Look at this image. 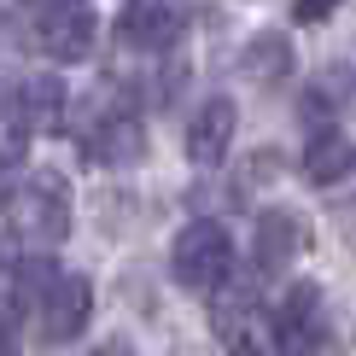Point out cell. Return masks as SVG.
I'll return each mask as SVG.
<instances>
[{
  "label": "cell",
  "mask_w": 356,
  "mask_h": 356,
  "mask_svg": "<svg viewBox=\"0 0 356 356\" xmlns=\"http://www.w3.org/2000/svg\"><path fill=\"white\" fill-rule=\"evenodd\" d=\"M286 70H292V41H286V35H251V41H245V76L280 82Z\"/></svg>",
  "instance_id": "4fadbf2b"
},
{
  "label": "cell",
  "mask_w": 356,
  "mask_h": 356,
  "mask_svg": "<svg viewBox=\"0 0 356 356\" xmlns=\"http://www.w3.org/2000/svg\"><path fill=\"white\" fill-rule=\"evenodd\" d=\"M298 356H345V350H339V345H321V339H316V345H309V350H298Z\"/></svg>",
  "instance_id": "9a60e30c"
},
{
  "label": "cell",
  "mask_w": 356,
  "mask_h": 356,
  "mask_svg": "<svg viewBox=\"0 0 356 356\" xmlns=\"http://www.w3.org/2000/svg\"><path fill=\"white\" fill-rule=\"evenodd\" d=\"M94 35H99V18L88 0H47L35 18V41L47 47L58 65H82L94 53Z\"/></svg>",
  "instance_id": "3957f363"
},
{
  "label": "cell",
  "mask_w": 356,
  "mask_h": 356,
  "mask_svg": "<svg viewBox=\"0 0 356 356\" xmlns=\"http://www.w3.org/2000/svg\"><path fill=\"white\" fill-rule=\"evenodd\" d=\"M251 309H257V280L251 275H222V286L211 292V327L228 339V333H240L245 321H251Z\"/></svg>",
  "instance_id": "30bf717a"
},
{
  "label": "cell",
  "mask_w": 356,
  "mask_h": 356,
  "mask_svg": "<svg viewBox=\"0 0 356 356\" xmlns=\"http://www.w3.org/2000/svg\"><path fill=\"white\" fill-rule=\"evenodd\" d=\"M269 327H275V345H280V350H292V356L309 350V345L321 339V292L309 286V280L286 286V298L275 304V321H269Z\"/></svg>",
  "instance_id": "5b68a950"
},
{
  "label": "cell",
  "mask_w": 356,
  "mask_h": 356,
  "mask_svg": "<svg viewBox=\"0 0 356 356\" xmlns=\"http://www.w3.org/2000/svg\"><path fill=\"white\" fill-rule=\"evenodd\" d=\"M339 12V0H292V18L298 24H321V18H333Z\"/></svg>",
  "instance_id": "5bb4252c"
},
{
  "label": "cell",
  "mask_w": 356,
  "mask_h": 356,
  "mask_svg": "<svg viewBox=\"0 0 356 356\" xmlns=\"http://www.w3.org/2000/svg\"><path fill=\"white\" fill-rule=\"evenodd\" d=\"M234 356H257V350H234Z\"/></svg>",
  "instance_id": "e0dca14e"
},
{
  "label": "cell",
  "mask_w": 356,
  "mask_h": 356,
  "mask_svg": "<svg viewBox=\"0 0 356 356\" xmlns=\"http://www.w3.org/2000/svg\"><path fill=\"white\" fill-rule=\"evenodd\" d=\"M234 123H240L234 99H204L199 117L187 123V158L193 164H222L228 158V140H234Z\"/></svg>",
  "instance_id": "52a82bcc"
},
{
  "label": "cell",
  "mask_w": 356,
  "mask_h": 356,
  "mask_svg": "<svg viewBox=\"0 0 356 356\" xmlns=\"http://www.w3.org/2000/svg\"><path fill=\"white\" fill-rule=\"evenodd\" d=\"M170 269H175V286H216V280L234 269L228 228H216V222H187L175 251H170Z\"/></svg>",
  "instance_id": "7a4b0ae2"
},
{
  "label": "cell",
  "mask_w": 356,
  "mask_h": 356,
  "mask_svg": "<svg viewBox=\"0 0 356 356\" xmlns=\"http://www.w3.org/2000/svg\"><path fill=\"white\" fill-rule=\"evenodd\" d=\"M140 152H146V140H140L135 117H111L82 140V158H94V164H135Z\"/></svg>",
  "instance_id": "8fae6325"
},
{
  "label": "cell",
  "mask_w": 356,
  "mask_h": 356,
  "mask_svg": "<svg viewBox=\"0 0 356 356\" xmlns=\"http://www.w3.org/2000/svg\"><path fill=\"white\" fill-rule=\"evenodd\" d=\"M117 35L140 53H164L170 41H181V12L170 0H129L123 18H117Z\"/></svg>",
  "instance_id": "8992f818"
},
{
  "label": "cell",
  "mask_w": 356,
  "mask_h": 356,
  "mask_svg": "<svg viewBox=\"0 0 356 356\" xmlns=\"http://www.w3.org/2000/svg\"><path fill=\"white\" fill-rule=\"evenodd\" d=\"M12 111L24 117L35 135H53L58 123H65V82L58 76H35V82H24L18 94H12Z\"/></svg>",
  "instance_id": "ba28073f"
},
{
  "label": "cell",
  "mask_w": 356,
  "mask_h": 356,
  "mask_svg": "<svg viewBox=\"0 0 356 356\" xmlns=\"http://www.w3.org/2000/svg\"><path fill=\"white\" fill-rule=\"evenodd\" d=\"M350 170H356V146L339 135V129H321V135H309V146H304V175H309L316 187L345 181Z\"/></svg>",
  "instance_id": "9c48e42d"
},
{
  "label": "cell",
  "mask_w": 356,
  "mask_h": 356,
  "mask_svg": "<svg viewBox=\"0 0 356 356\" xmlns=\"http://www.w3.org/2000/svg\"><path fill=\"white\" fill-rule=\"evenodd\" d=\"M298 251V216L292 211H263L257 216V269H286Z\"/></svg>",
  "instance_id": "7c38bea8"
},
{
  "label": "cell",
  "mask_w": 356,
  "mask_h": 356,
  "mask_svg": "<svg viewBox=\"0 0 356 356\" xmlns=\"http://www.w3.org/2000/svg\"><path fill=\"white\" fill-rule=\"evenodd\" d=\"M6 228L12 240H29V245H58L70 234V187L58 175H35V181L12 187L6 199Z\"/></svg>",
  "instance_id": "6da1fadb"
},
{
  "label": "cell",
  "mask_w": 356,
  "mask_h": 356,
  "mask_svg": "<svg viewBox=\"0 0 356 356\" xmlns=\"http://www.w3.org/2000/svg\"><path fill=\"white\" fill-rule=\"evenodd\" d=\"M35 316H41V333L65 345V339H76V333H82V321L94 316V286H88L82 275H58V280H53V292L35 304Z\"/></svg>",
  "instance_id": "277c9868"
},
{
  "label": "cell",
  "mask_w": 356,
  "mask_h": 356,
  "mask_svg": "<svg viewBox=\"0 0 356 356\" xmlns=\"http://www.w3.org/2000/svg\"><path fill=\"white\" fill-rule=\"evenodd\" d=\"M94 356H135V350H129V345H99Z\"/></svg>",
  "instance_id": "2e32d148"
}]
</instances>
